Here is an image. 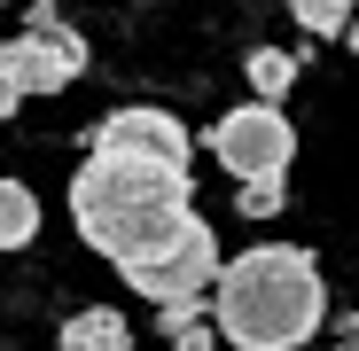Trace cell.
<instances>
[{
	"label": "cell",
	"mask_w": 359,
	"mask_h": 351,
	"mask_svg": "<svg viewBox=\"0 0 359 351\" xmlns=\"http://www.w3.org/2000/svg\"><path fill=\"white\" fill-rule=\"evenodd\" d=\"M71 219L86 234V250H102L126 289L180 250V234L196 226V188L188 172H164V164H133V156H86L71 172Z\"/></svg>",
	"instance_id": "6da1fadb"
},
{
	"label": "cell",
	"mask_w": 359,
	"mask_h": 351,
	"mask_svg": "<svg viewBox=\"0 0 359 351\" xmlns=\"http://www.w3.org/2000/svg\"><path fill=\"white\" fill-rule=\"evenodd\" d=\"M328 320V281L320 258L297 242H258L226 258L211 281V328L234 351H305Z\"/></svg>",
	"instance_id": "7a4b0ae2"
},
{
	"label": "cell",
	"mask_w": 359,
	"mask_h": 351,
	"mask_svg": "<svg viewBox=\"0 0 359 351\" xmlns=\"http://www.w3.org/2000/svg\"><path fill=\"white\" fill-rule=\"evenodd\" d=\"M211 156L226 164L234 188L281 180V172L297 164V125H289L281 109H266V102H243V109H226L219 125H211Z\"/></svg>",
	"instance_id": "3957f363"
},
{
	"label": "cell",
	"mask_w": 359,
	"mask_h": 351,
	"mask_svg": "<svg viewBox=\"0 0 359 351\" xmlns=\"http://www.w3.org/2000/svg\"><path fill=\"white\" fill-rule=\"evenodd\" d=\"M8 63H16L24 94H63L86 78V39L63 24V8L39 0V8H24V32L8 39Z\"/></svg>",
	"instance_id": "277c9868"
},
{
	"label": "cell",
	"mask_w": 359,
	"mask_h": 351,
	"mask_svg": "<svg viewBox=\"0 0 359 351\" xmlns=\"http://www.w3.org/2000/svg\"><path fill=\"white\" fill-rule=\"evenodd\" d=\"M94 156H133V164H164V172H188V125H180L172 109H156V102H126V109H109V117H94Z\"/></svg>",
	"instance_id": "5b68a950"
},
{
	"label": "cell",
	"mask_w": 359,
	"mask_h": 351,
	"mask_svg": "<svg viewBox=\"0 0 359 351\" xmlns=\"http://www.w3.org/2000/svg\"><path fill=\"white\" fill-rule=\"evenodd\" d=\"M63 351H133V320L117 305H86V312H71Z\"/></svg>",
	"instance_id": "8992f818"
},
{
	"label": "cell",
	"mask_w": 359,
	"mask_h": 351,
	"mask_svg": "<svg viewBox=\"0 0 359 351\" xmlns=\"http://www.w3.org/2000/svg\"><path fill=\"white\" fill-rule=\"evenodd\" d=\"M243 71H250V86H258V102H266V109H281V94H289L297 78H305V63H297L289 47H258Z\"/></svg>",
	"instance_id": "52a82bcc"
},
{
	"label": "cell",
	"mask_w": 359,
	"mask_h": 351,
	"mask_svg": "<svg viewBox=\"0 0 359 351\" xmlns=\"http://www.w3.org/2000/svg\"><path fill=\"white\" fill-rule=\"evenodd\" d=\"M39 234V195L24 180H0V250H24Z\"/></svg>",
	"instance_id": "ba28073f"
},
{
	"label": "cell",
	"mask_w": 359,
	"mask_h": 351,
	"mask_svg": "<svg viewBox=\"0 0 359 351\" xmlns=\"http://www.w3.org/2000/svg\"><path fill=\"white\" fill-rule=\"evenodd\" d=\"M164 336H172V351H211L219 343V328H211L203 305H164Z\"/></svg>",
	"instance_id": "9c48e42d"
},
{
	"label": "cell",
	"mask_w": 359,
	"mask_h": 351,
	"mask_svg": "<svg viewBox=\"0 0 359 351\" xmlns=\"http://www.w3.org/2000/svg\"><path fill=\"white\" fill-rule=\"evenodd\" d=\"M289 16L305 24L313 39H344V24H351L359 8H351V0H289Z\"/></svg>",
	"instance_id": "30bf717a"
},
{
	"label": "cell",
	"mask_w": 359,
	"mask_h": 351,
	"mask_svg": "<svg viewBox=\"0 0 359 351\" xmlns=\"http://www.w3.org/2000/svg\"><path fill=\"white\" fill-rule=\"evenodd\" d=\"M281 203H289V195H281V180H250V188H243V203H234V211H243V219H273Z\"/></svg>",
	"instance_id": "8fae6325"
},
{
	"label": "cell",
	"mask_w": 359,
	"mask_h": 351,
	"mask_svg": "<svg viewBox=\"0 0 359 351\" xmlns=\"http://www.w3.org/2000/svg\"><path fill=\"white\" fill-rule=\"evenodd\" d=\"M24 102V78H16V63H8V39H0V117H8Z\"/></svg>",
	"instance_id": "7c38bea8"
},
{
	"label": "cell",
	"mask_w": 359,
	"mask_h": 351,
	"mask_svg": "<svg viewBox=\"0 0 359 351\" xmlns=\"http://www.w3.org/2000/svg\"><path fill=\"white\" fill-rule=\"evenodd\" d=\"M344 47H351V55H359V16H351V24H344Z\"/></svg>",
	"instance_id": "4fadbf2b"
},
{
	"label": "cell",
	"mask_w": 359,
	"mask_h": 351,
	"mask_svg": "<svg viewBox=\"0 0 359 351\" xmlns=\"http://www.w3.org/2000/svg\"><path fill=\"white\" fill-rule=\"evenodd\" d=\"M344 351H359V336H351V343H344Z\"/></svg>",
	"instance_id": "5bb4252c"
}]
</instances>
